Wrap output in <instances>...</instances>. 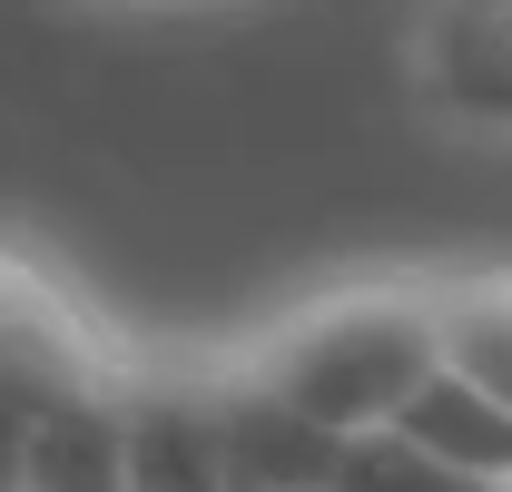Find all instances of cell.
I'll return each mask as SVG.
<instances>
[{"mask_svg":"<svg viewBox=\"0 0 512 492\" xmlns=\"http://www.w3.org/2000/svg\"><path fill=\"white\" fill-rule=\"evenodd\" d=\"M217 365L266 384V394H286L325 433H375L424 394V374L444 365L434 276H345V286H316V296L276 306L256 335L217 345Z\"/></svg>","mask_w":512,"mask_h":492,"instance_id":"6da1fadb","label":"cell"},{"mask_svg":"<svg viewBox=\"0 0 512 492\" xmlns=\"http://www.w3.org/2000/svg\"><path fill=\"white\" fill-rule=\"evenodd\" d=\"M404 79L444 138L512 148V0H424L404 30Z\"/></svg>","mask_w":512,"mask_h":492,"instance_id":"7a4b0ae2","label":"cell"},{"mask_svg":"<svg viewBox=\"0 0 512 492\" xmlns=\"http://www.w3.org/2000/svg\"><path fill=\"white\" fill-rule=\"evenodd\" d=\"M128 384H69V394H40V414L20 433V483L30 492H128Z\"/></svg>","mask_w":512,"mask_h":492,"instance_id":"3957f363","label":"cell"},{"mask_svg":"<svg viewBox=\"0 0 512 492\" xmlns=\"http://www.w3.org/2000/svg\"><path fill=\"white\" fill-rule=\"evenodd\" d=\"M394 424L414 433V443H434L444 463L483 473L493 492H512V404H503V394H483L463 365H434V374H424V394H414Z\"/></svg>","mask_w":512,"mask_h":492,"instance_id":"277c9868","label":"cell"},{"mask_svg":"<svg viewBox=\"0 0 512 492\" xmlns=\"http://www.w3.org/2000/svg\"><path fill=\"white\" fill-rule=\"evenodd\" d=\"M444 315V365L512 404V266H424Z\"/></svg>","mask_w":512,"mask_h":492,"instance_id":"5b68a950","label":"cell"},{"mask_svg":"<svg viewBox=\"0 0 512 492\" xmlns=\"http://www.w3.org/2000/svg\"><path fill=\"white\" fill-rule=\"evenodd\" d=\"M325 492H493V483L444 463L434 443H414L404 424H375V433H345L335 443V483Z\"/></svg>","mask_w":512,"mask_h":492,"instance_id":"8992f818","label":"cell"},{"mask_svg":"<svg viewBox=\"0 0 512 492\" xmlns=\"http://www.w3.org/2000/svg\"><path fill=\"white\" fill-rule=\"evenodd\" d=\"M0 492H30V483H20V473H0Z\"/></svg>","mask_w":512,"mask_h":492,"instance_id":"52a82bcc","label":"cell"}]
</instances>
